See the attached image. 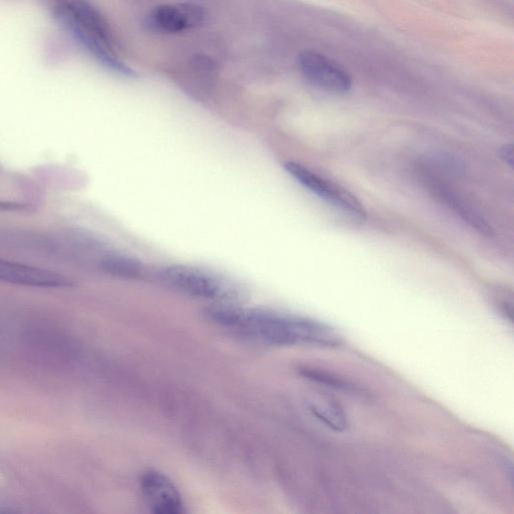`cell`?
I'll return each mask as SVG.
<instances>
[{
  "label": "cell",
  "instance_id": "1",
  "mask_svg": "<svg viewBox=\"0 0 514 514\" xmlns=\"http://www.w3.org/2000/svg\"><path fill=\"white\" fill-rule=\"evenodd\" d=\"M206 316L220 327L273 346L336 348L343 343L327 324L274 310L218 304L209 307Z\"/></svg>",
  "mask_w": 514,
  "mask_h": 514
},
{
  "label": "cell",
  "instance_id": "2",
  "mask_svg": "<svg viewBox=\"0 0 514 514\" xmlns=\"http://www.w3.org/2000/svg\"><path fill=\"white\" fill-rule=\"evenodd\" d=\"M58 21L96 59L112 72L135 77L115 51V42L108 23L87 0H61L55 8Z\"/></svg>",
  "mask_w": 514,
  "mask_h": 514
},
{
  "label": "cell",
  "instance_id": "3",
  "mask_svg": "<svg viewBox=\"0 0 514 514\" xmlns=\"http://www.w3.org/2000/svg\"><path fill=\"white\" fill-rule=\"evenodd\" d=\"M161 282L184 296L209 301L213 305H234L244 299V291L234 282L194 267L174 265L162 269Z\"/></svg>",
  "mask_w": 514,
  "mask_h": 514
},
{
  "label": "cell",
  "instance_id": "4",
  "mask_svg": "<svg viewBox=\"0 0 514 514\" xmlns=\"http://www.w3.org/2000/svg\"><path fill=\"white\" fill-rule=\"evenodd\" d=\"M298 67L312 86L327 93L345 95L353 87L350 74L338 63L319 52H302L298 56Z\"/></svg>",
  "mask_w": 514,
  "mask_h": 514
},
{
  "label": "cell",
  "instance_id": "5",
  "mask_svg": "<svg viewBox=\"0 0 514 514\" xmlns=\"http://www.w3.org/2000/svg\"><path fill=\"white\" fill-rule=\"evenodd\" d=\"M285 169L294 179L315 195L356 219H366L367 212L363 204L345 188L325 180L296 162H287Z\"/></svg>",
  "mask_w": 514,
  "mask_h": 514
},
{
  "label": "cell",
  "instance_id": "6",
  "mask_svg": "<svg viewBox=\"0 0 514 514\" xmlns=\"http://www.w3.org/2000/svg\"><path fill=\"white\" fill-rule=\"evenodd\" d=\"M140 488L145 502L156 514H181L184 510L182 496L165 474L148 470L141 476Z\"/></svg>",
  "mask_w": 514,
  "mask_h": 514
},
{
  "label": "cell",
  "instance_id": "7",
  "mask_svg": "<svg viewBox=\"0 0 514 514\" xmlns=\"http://www.w3.org/2000/svg\"><path fill=\"white\" fill-rule=\"evenodd\" d=\"M205 16L203 8L193 4L160 6L147 17V26L158 33L177 34L200 26Z\"/></svg>",
  "mask_w": 514,
  "mask_h": 514
},
{
  "label": "cell",
  "instance_id": "8",
  "mask_svg": "<svg viewBox=\"0 0 514 514\" xmlns=\"http://www.w3.org/2000/svg\"><path fill=\"white\" fill-rule=\"evenodd\" d=\"M0 282L44 289L71 286V282L58 273L5 260H0Z\"/></svg>",
  "mask_w": 514,
  "mask_h": 514
},
{
  "label": "cell",
  "instance_id": "9",
  "mask_svg": "<svg viewBox=\"0 0 514 514\" xmlns=\"http://www.w3.org/2000/svg\"><path fill=\"white\" fill-rule=\"evenodd\" d=\"M431 190L437 198L445 203L460 218L483 235L491 236L493 229L487 220L475 209L460 199L454 192L440 183L431 181Z\"/></svg>",
  "mask_w": 514,
  "mask_h": 514
},
{
  "label": "cell",
  "instance_id": "10",
  "mask_svg": "<svg viewBox=\"0 0 514 514\" xmlns=\"http://www.w3.org/2000/svg\"><path fill=\"white\" fill-rule=\"evenodd\" d=\"M101 267L108 275L123 279L136 278L142 272V266L136 260L118 253L105 255Z\"/></svg>",
  "mask_w": 514,
  "mask_h": 514
},
{
  "label": "cell",
  "instance_id": "11",
  "mask_svg": "<svg viewBox=\"0 0 514 514\" xmlns=\"http://www.w3.org/2000/svg\"><path fill=\"white\" fill-rule=\"evenodd\" d=\"M313 414L329 428L342 432L348 427V418L343 408L335 401L327 400L324 404L311 407Z\"/></svg>",
  "mask_w": 514,
  "mask_h": 514
},
{
  "label": "cell",
  "instance_id": "12",
  "mask_svg": "<svg viewBox=\"0 0 514 514\" xmlns=\"http://www.w3.org/2000/svg\"><path fill=\"white\" fill-rule=\"evenodd\" d=\"M304 375L310 380L327 385L332 388L344 390H349L350 388H352L350 384L343 381L342 379L333 376L328 372H323L321 370H304Z\"/></svg>",
  "mask_w": 514,
  "mask_h": 514
},
{
  "label": "cell",
  "instance_id": "13",
  "mask_svg": "<svg viewBox=\"0 0 514 514\" xmlns=\"http://www.w3.org/2000/svg\"><path fill=\"white\" fill-rule=\"evenodd\" d=\"M499 156L504 161L505 164L512 167L513 166V147L512 145H504L499 150Z\"/></svg>",
  "mask_w": 514,
  "mask_h": 514
},
{
  "label": "cell",
  "instance_id": "14",
  "mask_svg": "<svg viewBox=\"0 0 514 514\" xmlns=\"http://www.w3.org/2000/svg\"><path fill=\"white\" fill-rule=\"evenodd\" d=\"M26 209V206L19 203L0 201V212H13V211H22Z\"/></svg>",
  "mask_w": 514,
  "mask_h": 514
}]
</instances>
